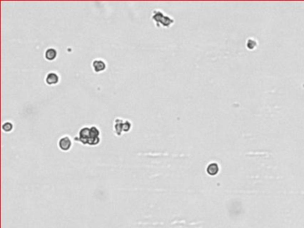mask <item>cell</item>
<instances>
[{"label":"cell","instance_id":"cell-2","mask_svg":"<svg viewBox=\"0 0 304 228\" xmlns=\"http://www.w3.org/2000/svg\"><path fill=\"white\" fill-rule=\"evenodd\" d=\"M151 19L157 28H170L174 24V19L169 16L160 9H154L152 12Z\"/></svg>","mask_w":304,"mask_h":228},{"label":"cell","instance_id":"cell-8","mask_svg":"<svg viewBox=\"0 0 304 228\" xmlns=\"http://www.w3.org/2000/svg\"><path fill=\"white\" fill-rule=\"evenodd\" d=\"M2 129H3V131H5L6 133H9V132L13 131V124L9 120L5 121L2 124Z\"/></svg>","mask_w":304,"mask_h":228},{"label":"cell","instance_id":"cell-6","mask_svg":"<svg viewBox=\"0 0 304 228\" xmlns=\"http://www.w3.org/2000/svg\"><path fill=\"white\" fill-rule=\"evenodd\" d=\"M123 123L124 119L121 118H116L113 120V132L117 136L122 135L123 132Z\"/></svg>","mask_w":304,"mask_h":228},{"label":"cell","instance_id":"cell-9","mask_svg":"<svg viewBox=\"0 0 304 228\" xmlns=\"http://www.w3.org/2000/svg\"><path fill=\"white\" fill-rule=\"evenodd\" d=\"M218 170H219V167H218V165H217L216 163L210 164V165L208 166V168H207V172H208V174H210V175H216L217 173H218Z\"/></svg>","mask_w":304,"mask_h":228},{"label":"cell","instance_id":"cell-1","mask_svg":"<svg viewBox=\"0 0 304 228\" xmlns=\"http://www.w3.org/2000/svg\"><path fill=\"white\" fill-rule=\"evenodd\" d=\"M100 134L101 132L96 126H85L80 129L79 134L74 139L80 142L83 145L96 146L99 144L101 141Z\"/></svg>","mask_w":304,"mask_h":228},{"label":"cell","instance_id":"cell-4","mask_svg":"<svg viewBox=\"0 0 304 228\" xmlns=\"http://www.w3.org/2000/svg\"><path fill=\"white\" fill-rule=\"evenodd\" d=\"M91 66H92V69L95 73H100V72H103V71H105L106 70L107 63H106L105 60L96 58L93 60Z\"/></svg>","mask_w":304,"mask_h":228},{"label":"cell","instance_id":"cell-5","mask_svg":"<svg viewBox=\"0 0 304 228\" xmlns=\"http://www.w3.org/2000/svg\"><path fill=\"white\" fill-rule=\"evenodd\" d=\"M45 81L48 86H54L57 85L60 82V76L57 72L55 71H50L47 74L45 78Z\"/></svg>","mask_w":304,"mask_h":228},{"label":"cell","instance_id":"cell-7","mask_svg":"<svg viewBox=\"0 0 304 228\" xmlns=\"http://www.w3.org/2000/svg\"><path fill=\"white\" fill-rule=\"evenodd\" d=\"M57 50L54 47H48L46 49L44 55L47 61H54L57 57Z\"/></svg>","mask_w":304,"mask_h":228},{"label":"cell","instance_id":"cell-10","mask_svg":"<svg viewBox=\"0 0 304 228\" xmlns=\"http://www.w3.org/2000/svg\"><path fill=\"white\" fill-rule=\"evenodd\" d=\"M132 129V123L129 119H124V123H123V132L124 133H128Z\"/></svg>","mask_w":304,"mask_h":228},{"label":"cell","instance_id":"cell-3","mask_svg":"<svg viewBox=\"0 0 304 228\" xmlns=\"http://www.w3.org/2000/svg\"><path fill=\"white\" fill-rule=\"evenodd\" d=\"M72 146V141L68 134H64L58 140L59 149L63 152H68Z\"/></svg>","mask_w":304,"mask_h":228}]
</instances>
